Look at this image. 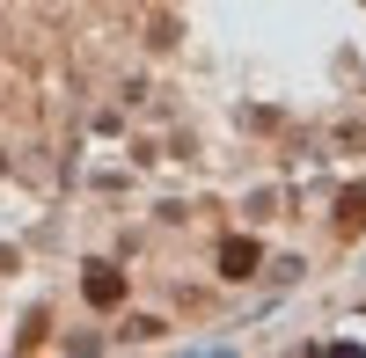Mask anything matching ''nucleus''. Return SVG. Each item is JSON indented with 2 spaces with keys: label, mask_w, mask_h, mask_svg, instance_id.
<instances>
[{
  "label": "nucleus",
  "mask_w": 366,
  "mask_h": 358,
  "mask_svg": "<svg viewBox=\"0 0 366 358\" xmlns=\"http://www.w3.org/2000/svg\"><path fill=\"white\" fill-rule=\"evenodd\" d=\"M88 300L110 307V300H117V278H110V271H96V278H88Z\"/></svg>",
  "instance_id": "2"
},
{
  "label": "nucleus",
  "mask_w": 366,
  "mask_h": 358,
  "mask_svg": "<svg viewBox=\"0 0 366 358\" xmlns=\"http://www.w3.org/2000/svg\"><path fill=\"white\" fill-rule=\"evenodd\" d=\"M220 263H227V278H249V271H257V242H227Z\"/></svg>",
  "instance_id": "1"
}]
</instances>
